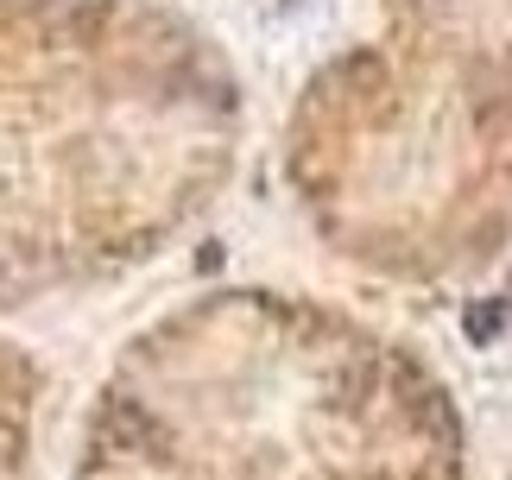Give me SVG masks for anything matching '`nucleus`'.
Wrapping results in <instances>:
<instances>
[{"instance_id":"nucleus-1","label":"nucleus","mask_w":512,"mask_h":480,"mask_svg":"<svg viewBox=\"0 0 512 480\" xmlns=\"http://www.w3.org/2000/svg\"><path fill=\"white\" fill-rule=\"evenodd\" d=\"M222 102L209 45L152 0H0V291L159 234Z\"/></svg>"}]
</instances>
